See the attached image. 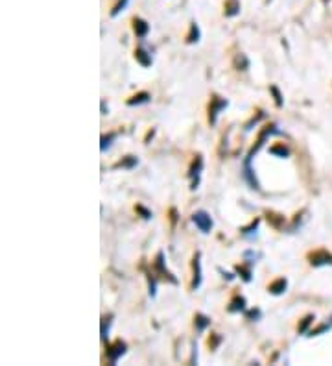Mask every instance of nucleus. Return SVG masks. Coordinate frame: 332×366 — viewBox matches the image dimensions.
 <instances>
[{"instance_id":"f257e3e1","label":"nucleus","mask_w":332,"mask_h":366,"mask_svg":"<svg viewBox=\"0 0 332 366\" xmlns=\"http://www.w3.org/2000/svg\"><path fill=\"white\" fill-rule=\"evenodd\" d=\"M192 222L201 233H209L212 229V219L207 211H196L192 215Z\"/></svg>"},{"instance_id":"f03ea898","label":"nucleus","mask_w":332,"mask_h":366,"mask_svg":"<svg viewBox=\"0 0 332 366\" xmlns=\"http://www.w3.org/2000/svg\"><path fill=\"white\" fill-rule=\"evenodd\" d=\"M227 106H229V102H227L225 98L214 96V98L211 100V107H209V120H211V124H216L220 111H221V109H225Z\"/></svg>"},{"instance_id":"7ed1b4c3","label":"nucleus","mask_w":332,"mask_h":366,"mask_svg":"<svg viewBox=\"0 0 332 366\" xmlns=\"http://www.w3.org/2000/svg\"><path fill=\"white\" fill-rule=\"evenodd\" d=\"M124 353H126V342H122V340H116L114 344L107 346V357H109V361L113 365L118 363V359H120Z\"/></svg>"},{"instance_id":"20e7f679","label":"nucleus","mask_w":332,"mask_h":366,"mask_svg":"<svg viewBox=\"0 0 332 366\" xmlns=\"http://www.w3.org/2000/svg\"><path fill=\"white\" fill-rule=\"evenodd\" d=\"M310 263L314 267H321V265H332V255L329 252H316L310 255Z\"/></svg>"},{"instance_id":"39448f33","label":"nucleus","mask_w":332,"mask_h":366,"mask_svg":"<svg viewBox=\"0 0 332 366\" xmlns=\"http://www.w3.org/2000/svg\"><path fill=\"white\" fill-rule=\"evenodd\" d=\"M133 30H135V34H137V37H141V39H144V37L148 36V32H149V24L144 19H133Z\"/></svg>"},{"instance_id":"423d86ee","label":"nucleus","mask_w":332,"mask_h":366,"mask_svg":"<svg viewBox=\"0 0 332 366\" xmlns=\"http://www.w3.org/2000/svg\"><path fill=\"white\" fill-rule=\"evenodd\" d=\"M199 257H201V255L196 254L194 263H192V267H194V281H192V289H199V285H201V261H199Z\"/></svg>"},{"instance_id":"0eeeda50","label":"nucleus","mask_w":332,"mask_h":366,"mask_svg":"<svg viewBox=\"0 0 332 366\" xmlns=\"http://www.w3.org/2000/svg\"><path fill=\"white\" fill-rule=\"evenodd\" d=\"M201 169H203V159H201V157H196V161H194V165H192V169H190V178L194 180V182H192V189H196V185H198V178H199Z\"/></svg>"},{"instance_id":"6e6552de","label":"nucleus","mask_w":332,"mask_h":366,"mask_svg":"<svg viewBox=\"0 0 332 366\" xmlns=\"http://www.w3.org/2000/svg\"><path fill=\"white\" fill-rule=\"evenodd\" d=\"M155 267H157V270H159V272H161V274H163L164 277H166V279H170L172 283H177L176 277H172V274H170L168 270L164 268V254H163V252H159V255H157Z\"/></svg>"},{"instance_id":"1a4fd4ad","label":"nucleus","mask_w":332,"mask_h":366,"mask_svg":"<svg viewBox=\"0 0 332 366\" xmlns=\"http://www.w3.org/2000/svg\"><path fill=\"white\" fill-rule=\"evenodd\" d=\"M286 287H288V281L284 279V277H279L277 281H273L271 285L268 287V290L271 292V294H275V296H279V294H283L284 290H286Z\"/></svg>"},{"instance_id":"9d476101","label":"nucleus","mask_w":332,"mask_h":366,"mask_svg":"<svg viewBox=\"0 0 332 366\" xmlns=\"http://www.w3.org/2000/svg\"><path fill=\"white\" fill-rule=\"evenodd\" d=\"M135 57H137V61H139L142 67H149V65H151V56H149V54L144 48L135 50Z\"/></svg>"},{"instance_id":"9b49d317","label":"nucleus","mask_w":332,"mask_h":366,"mask_svg":"<svg viewBox=\"0 0 332 366\" xmlns=\"http://www.w3.org/2000/svg\"><path fill=\"white\" fill-rule=\"evenodd\" d=\"M149 96L148 92H139V94H135L133 98L127 100V106H141V104H148L149 102Z\"/></svg>"},{"instance_id":"f8f14e48","label":"nucleus","mask_w":332,"mask_h":366,"mask_svg":"<svg viewBox=\"0 0 332 366\" xmlns=\"http://www.w3.org/2000/svg\"><path fill=\"white\" fill-rule=\"evenodd\" d=\"M240 11V2L238 0H227L225 2V15L227 17H234Z\"/></svg>"},{"instance_id":"ddd939ff","label":"nucleus","mask_w":332,"mask_h":366,"mask_svg":"<svg viewBox=\"0 0 332 366\" xmlns=\"http://www.w3.org/2000/svg\"><path fill=\"white\" fill-rule=\"evenodd\" d=\"M246 309V300L242 296H236L233 302L229 303V311L231 313H238V311H244Z\"/></svg>"},{"instance_id":"4468645a","label":"nucleus","mask_w":332,"mask_h":366,"mask_svg":"<svg viewBox=\"0 0 332 366\" xmlns=\"http://www.w3.org/2000/svg\"><path fill=\"white\" fill-rule=\"evenodd\" d=\"M194 325H196V329L198 331H205L207 325H211V318H207L205 315H196Z\"/></svg>"},{"instance_id":"2eb2a0df","label":"nucleus","mask_w":332,"mask_h":366,"mask_svg":"<svg viewBox=\"0 0 332 366\" xmlns=\"http://www.w3.org/2000/svg\"><path fill=\"white\" fill-rule=\"evenodd\" d=\"M137 163H139V159H137L135 155H127L126 159H122V161L118 163L116 167H118V169H133Z\"/></svg>"},{"instance_id":"dca6fc26","label":"nucleus","mask_w":332,"mask_h":366,"mask_svg":"<svg viewBox=\"0 0 332 366\" xmlns=\"http://www.w3.org/2000/svg\"><path fill=\"white\" fill-rule=\"evenodd\" d=\"M199 41V28L196 22H192L190 24V34H188V37H186V43H198Z\"/></svg>"},{"instance_id":"f3484780","label":"nucleus","mask_w":332,"mask_h":366,"mask_svg":"<svg viewBox=\"0 0 332 366\" xmlns=\"http://www.w3.org/2000/svg\"><path fill=\"white\" fill-rule=\"evenodd\" d=\"M269 152H271L273 155H281V157H288V154H290V152H288V148L284 146V144H277V146H273Z\"/></svg>"},{"instance_id":"a211bd4d","label":"nucleus","mask_w":332,"mask_h":366,"mask_svg":"<svg viewBox=\"0 0 332 366\" xmlns=\"http://www.w3.org/2000/svg\"><path fill=\"white\" fill-rule=\"evenodd\" d=\"M114 139H116V135H114V134L104 135V137H102V146H100V148H102V152H106L107 148L111 146V142H113Z\"/></svg>"},{"instance_id":"6ab92c4d","label":"nucleus","mask_w":332,"mask_h":366,"mask_svg":"<svg viewBox=\"0 0 332 366\" xmlns=\"http://www.w3.org/2000/svg\"><path fill=\"white\" fill-rule=\"evenodd\" d=\"M109 325H111V317H106L104 320H102V340H106V338H107Z\"/></svg>"},{"instance_id":"aec40b11","label":"nucleus","mask_w":332,"mask_h":366,"mask_svg":"<svg viewBox=\"0 0 332 366\" xmlns=\"http://www.w3.org/2000/svg\"><path fill=\"white\" fill-rule=\"evenodd\" d=\"M127 2H129V0H118V4H116V6L113 7V11H111V17H116L120 11H124L127 6Z\"/></svg>"},{"instance_id":"412c9836","label":"nucleus","mask_w":332,"mask_h":366,"mask_svg":"<svg viewBox=\"0 0 332 366\" xmlns=\"http://www.w3.org/2000/svg\"><path fill=\"white\" fill-rule=\"evenodd\" d=\"M236 272L244 277V281H251V270L249 268H246V267H238L236 268Z\"/></svg>"},{"instance_id":"4be33fe9","label":"nucleus","mask_w":332,"mask_h":366,"mask_svg":"<svg viewBox=\"0 0 332 366\" xmlns=\"http://www.w3.org/2000/svg\"><path fill=\"white\" fill-rule=\"evenodd\" d=\"M257 228H258V220H255V222L249 226V228H244V229H242V235L249 237V235H253V231H257Z\"/></svg>"},{"instance_id":"5701e85b","label":"nucleus","mask_w":332,"mask_h":366,"mask_svg":"<svg viewBox=\"0 0 332 366\" xmlns=\"http://www.w3.org/2000/svg\"><path fill=\"white\" fill-rule=\"evenodd\" d=\"M312 320H314V317H312V315H310V317H306V318H304V320H303V324L299 325V333H304V331H306V327L310 325V322H312Z\"/></svg>"},{"instance_id":"b1692460","label":"nucleus","mask_w":332,"mask_h":366,"mask_svg":"<svg viewBox=\"0 0 332 366\" xmlns=\"http://www.w3.org/2000/svg\"><path fill=\"white\" fill-rule=\"evenodd\" d=\"M271 92L275 94V104H277L279 107H281V106H283V96H281V92H279V89H277V87H271Z\"/></svg>"},{"instance_id":"393cba45","label":"nucleus","mask_w":332,"mask_h":366,"mask_svg":"<svg viewBox=\"0 0 332 366\" xmlns=\"http://www.w3.org/2000/svg\"><path fill=\"white\" fill-rule=\"evenodd\" d=\"M260 317H262L260 309H251V311H248V318H249V320H257V318H260Z\"/></svg>"},{"instance_id":"a878e982","label":"nucleus","mask_w":332,"mask_h":366,"mask_svg":"<svg viewBox=\"0 0 332 366\" xmlns=\"http://www.w3.org/2000/svg\"><path fill=\"white\" fill-rule=\"evenodd\" d=\"M244 257H246V259H251V261H249V265H251V263H255V259H258V257H260V254H253V252H246V254H244Z\"/></svg>"},{"instance_id":"bb28decb","label":"nucleus","mask_w":332,"mask_h":366,"mask_svg":"<svg viewBox=\"0 0 332 366\" xmlns=\"http://www.w3.org/2000/svg\"><path fill=\"white\" fill-rule=\"evenodd\" d=\"M137 211H141L142 215H144V219H151V213H149V211H146V209H144L142 205H137Z\"/></svg>"},{"instance_id":"cd10ccee","label":"nucleus","mask_w":332,"mask_h":366,"mask_svg":"<svg viewBox=\"0 0 332 366\" xmlns=\"http://www.w3.org/2000/svg\"><path fill=\"white\" fill-rule=\"evenodd\" d=\"M220 272H221V274H223V277H227L229 281H231V279H233V277H234L233 274H229V272H225V270H221V268H220Z\"/></svg>"},{"instance_id":"c85d7f7f","label":"nucleus","mask_w":332,"mask_h":366,"mask_svg":"<svg viewBox=\"0 0 332 366\" xmlns=\"http://www.w3.org/2000/svg\"><path fill=\"white\" fill-rule=\"evenodd\" d=\"M102 115H107V109H106V102L102 100Z\"/></svg>"}]
</instances>
